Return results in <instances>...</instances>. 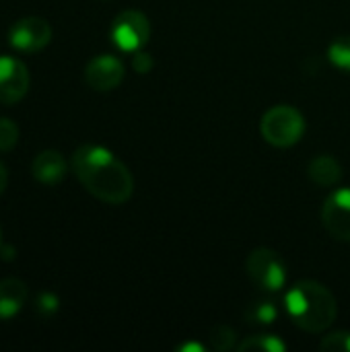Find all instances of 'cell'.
Instances as JSON below:
<instances>
[{
  "label": "cell",
  "mask_w": 350,
  "mask_h": 352,
  "mask_svg": "<svg viewBox=\"0 0 350 352\" xmlns=\"http://www.w3.org/2000/svg\"><path fill=\"white\" fill-rule=\"evenodd\" d=\"M72 171L83 188L105 204H124L134 192L128 167L103 146L83 144L72 155Z\"/></svg>",
  "instance_id": "6da1fadb"
},
{
  "label": "cell",
  "mask_w": 350,
  "mask_h": 352,
  "mask_svg": "<svg viewBox=\"0 0 350 352\" xmlns=\"http://www.w3.org/2000/svg\"><path fill=\"white\" fill-rule=\"evenodd\" d=\"M285 307L293 324L311 334L326 332L338 316L334 295L316 280L295 283L285 297Z\"/></svg>",
  "instance_id": "7a4b0ae2"
},
{
  "label": "cell",
  "mask_w": 350,
  "mask_h": 352,
  "mask_svg": "<svg viewBox=\"0 0 350 352\" xmlns=\"http://www.w3.org/2000/svg\"><path fill=\"white\" fill-rule=\"evenodd\" d=\"M260 134L268 144L276 148H289L303 138L305 118L293 105H274L262 116Z\"/></svg>",
  "instance_id": "3957f363"
},
{
  "label": "cell",
  "mask_w": 350,
  "mask_h": 352,
  "mask_svg": "<svg viewBox=\"0 0 350 352\" xmlns=\"http://www.w3.org/2000/svg\"><path fill=\"white\" fill-rule=\"evenodd\" d=\"M245 268L252 283L266 293H276L287 285V266L274 250L268 248L254 250L248 256Z\"/></svg>",
  "instance_id": "277c9868"
},
{
  "label": "cell",
  "mask_w": 350,
  "mask_h": 352,
  "mask_svg": "<svg viewBox=\"0 0 350 352\" xmlns=\"http://www.w3.org/2000/svg\"><path fill=\"white\" fill-rule=\"evenodd\" d=\"M111 39L122 52H138L151 39V23L140 10H124L113 19Z\"/></svg>",
  "instance_id": "5b68a950"
},
{
  "label": "cell",
  "mask_w": 350,
  "mask_h": 352,
  "mask_svg": "<svg viewBox=\"0 0 350 352\" xmlns=\"http://www.w3.org/2000/svg\"><path fill=\"white\" fill-rule=\"evenodd\" d=\"M8 41L19 52L35 54L52 41V27L45 19L25 16L10 27Z\"/></svg>",
  "instance_id": "8992f818"
},
{
  "label": "cell",
  "mask_w": 350,
  "mask_h": 352,
  "mask_svg": "<svg viewBox=\"0 0 350 352\" xmlns=\"http://www.w3.org/2000/svg\"><path fill=\"white\" fill-rule=\"evenodd\" d=\"M322 223L334 239L350 241V188L334 190L326 198L322 208Z\"/></svg>",
  "instance_id": "52a82bcc"
},
{
  "label": "cell",
  "mask_w": 350,
  "mask_h": 352,
  "mask_svg": "<svg viewBox=\"0 0 350 352\" xmlns=\"http://www.w3.org/2000/svg\"><path fill=\"white\" fill-rule=\"evenodd\" d=\"M29 70L12 56H0V103L14 105L29 91Z\"/></svg>",
  "instance_id": "ba28073f"
},
{
  "label": "cell",
  "mask_w": 350,
  "mask_h": 352,
  "mask_svg": "<svg viewBox=\"0 0 350 352\" xmlns=\"http://www.w3.org/2000/svg\"><path fill=\"white\" fill-rule=\"evenodd\" d=\"M85 80L95 91H113L124 80V64L111 54L97 56L87 64Z\"/></svg>",
  "instance_id": "9c48e42d"
},
{
  "label": "cell",
  "mask_w": 350,
  "mask_h": 352,
  "mask_svg": "<svg viewBox=\"0 0 350 352\" xmlns=\"http://www.w3.org/2000/svg\"><path fill=\"white\" fill-rule=\"evenodd\" d=\"M68 171V165L64 161V157L58 151H43L33 159L31 165V173L39 184L45 186H56L64 179Z\"/></svg>",
  "instance_id": "30bf717a"
},
{
  "label": "cell",
  "mask_w": 350,
  "mask_h": 352,
  "mask_svg": "<svg viewBox=\"0 0 350 352\" xmlns=\"http://www.w3.org/2000/svg\"><path fill=\"white\" fill-rule=\"evenodd\" d=\"M27 285L19 278L0 280V320L14 318L27 301Z\"/></svg>",
  "instance_id": "8fae6325"
},
{
  "label": "cell",
  "mask_w": 350,
  "mask_h": 352,
  "mask_svg": "<svg viewBox=\"0 0 350 352\" xmlns=\"http://www.w3.org/2000/svg\"><path fill=\"white\" fill-rule=\"evenodd\" d=\"M309 179L322 188H334L342 182V165L332 155L316 157L307 167Z\"/></svg>",
  "instance_id": "7c38bea8"
},
{
  "label": "cell",
  "mask_w": 350,
  "mask_h": 352,
  "mask_svg": "<svg viewBox=\"0 0 350 352\" xmlns=\"http://www.w3.org/2000/svg\"><path fill=\"white\" fill-rule=\"evenodd\" d=\"M245 320L250 324H256V326H270L274 324V320L278 318V307L268 301V299H260V301H254L248 305L245 309Z\"/></svg>",
  "instance_id": "4fadbf2b"
},
{
  "label": "cell",
  "mask_w": 350,
  "mask_h": 352,
  "mask_svg": "<svg viewBox=\"0 0 350 352\" xmlns=\"http://www.w3.org/2000/svg\"><path fill=\"white\" fill-rule=\"evenodd\" d=\"M237 351L239 352H252V351H260V352H285L287 351V344L274 336V334H256V336H248L243 342L237 344Z\"/></svg>",
  "instance_id": "5bb4252c"
},
{
  "label": "cell",
  "mask_w": 350,
  "mask_h": 352,
  "mask_svg": "<svg viewBox=\"0 0 350 352\" xmlns=\"http://www.w3.org/2000/svg\"><path fill=\"white\" fill-rule=\"evenodd\" d=\"M328 60L332 62V66H336L342 72L350 74V35L336 37L330 45H328Z\"/></svg>",
  "instance_id": "9a60e30c"
},
{
  "label": "cell",
  "mask_w": 350,
  "mask_h": 352,
  "mask_svg": "<svg viewBox=\"0 0 350 352\" xmlns=\"http://www.w3.org/2000/svg\"><path fill=\"white\" fill-rule=\"evenodd\" d=\"M235 340H237V334L229 326H223L221 324V326L212 328V332H210V349L212 351L227 352L231 351V349H237Z\"/></svg>",
  "instance_id": "2e32d148"
},
{
  "label": "cell",
  "mask_w": 350,
  "mask_h": 352,
  "mask_svg": "<svg viewBox=\"0 0 350 352\" xmlns=\"http://www.w3.org/2000/svg\"><path fill=\"white\" fill-rule=\"evenodd\" d=\"M19 142V128L12 120L8 118H0V153H6L10 148H14V144Z\"/></svg>",
  "instance_id": "e0dca14e"
},
{
  "label": "cell",
  "mask_w": 350,
  "mask_h": 352,
  "mask_svg": "<svg viewBox=\"0 0 350 352\" xmlns=\"http://www.w3.org/2000/svg\"><path fill=\"white\" fill-rule=\"evenodd\" d=\"M320 349L324 352H350V332H332L324 336Z\"/></svg>",
  "instance_id": "ac0fdd59"
},
{
  "label": "cell",
  "mask_w": 350,
  "mask_h": 352,
  "mask_svg": "<svg viewBox=\"0 0 350 352\" xmlns=\"http://www.w3.org/2000/svg\"><path fill=\"white\" fill-rule=\"evenodd\" d=\"M58 307H60V301H58L56 295L43 293V295L37 297V311H39V316L50 318V316H54L58 311Z\"/></svg>",
  "instance_id": "d6986e66"
},
{
  "label": "cell",
  "mask_w": 350,
  "mask_h": 352,
  "mask_svg": "<svg viewBox=\"0 0 350 352\" xmlns=\"http://www.w3.org/2000/svg\"><path fill=\"white\" fill-rule=\"evenodd\" d=\"M132 66H134V70L138 72V74H146V72H151V68H153V58L149 56V54H144V52H134V56H132Z\"/></svg>",
  "instance_id": "ffe728a7"
},
{
  "label": "cell",
  "mask_w": 350,
  "mask_h": 352,
  "mask_svg": "<svg viewBox=\"0 0 350 352\" xmlns=\"http://www.w3.org/2000/svg\"><path fill=\"white\" fill-rule=\"evenodd\" d=\"M6 184H8V171H6L4 163L0 161V196H2V192L6 190Z\"/></svg>",
  "instance_id": "44dd1931"
},
{
  "label": "cell",
  "mask_w": 350,
  "mask_h": 352,
  "mask_svg": "<svg viewBox=\"0 0 350 352\" xmlns=\"http://www.w3.org/2000/svg\"><path fill=\"white\" fill-rule=\"evenodd\" d=\"M179 351H196V352H202L204 351V346L202 344H184V346H179Z\"/></svg>",
  "instance_id": "7402d4cb"
},
{
  "label": "cell",
  "mask_w": 350,
  "mask_h": 352,
  "mask_svg": "<svg viewBox=\"0 0 350 352\" xmlns=\"http://www.w3.org/2000/svg\"><path fill=\"white\" fill-rule=\"evenodd\" d=\"M2 252H4V260H8V258L12 260L14 258V250L12 248H2Z\"/></svg>",
  "instance_id": "603a6c76"
},
{
  "label": "cell",
  "mask_w": 350,
  "mask_h": 352,
  "mask_svg": "<svg viewBox=\"0 0 350 352\" xmlns=\"http://www.w3.org/2000/svg\"><path fill=\"white\" fill-rule=\"evenodd\" d=\"M0 241H2V229H0Z\"/></svg>",
  "instance_id": "cb8c5ba5"
}]
</instances>
